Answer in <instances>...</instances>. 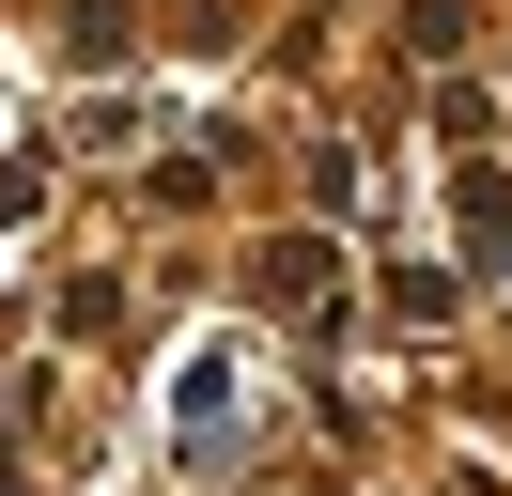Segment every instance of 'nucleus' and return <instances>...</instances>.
I'll return each instance as SVG.
<instances>
[{
    "mask_svg": "<svg viewBox=\"0 0 512 496\" xmlns=\"http://www.w3.org/2000/svg\"><path fill=\"white\" fill-rule=\"evenodd\" d=\"M264 295H280V310H326V233H280V248H264Z\"/></svg>",
    "mask_w": 512,
    "mask_h": 496,
    "instance_id": "obj_1",
    "label": "nucleus"
},
{
    "mask_svg": "<svg viewBox=\"0 0 512 496\" xmlns=\"http://www.w3.org/2000/svg\"><path fill=\"white\" fill-rule=\"evenodd\" d=\"M404 47L419 62H466V0H404Z\"/></svg>",
    "mask_w": 512,
    "mask_h": 496,
    "instance_id": "obj_2",
    "label": "nucleus"
}]
</instances>
